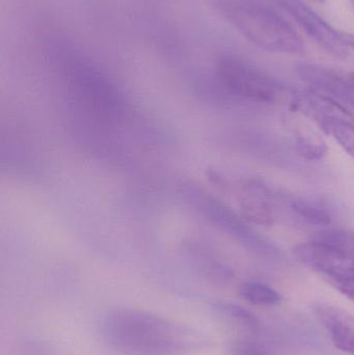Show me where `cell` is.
I'll return each instance as SVG.
<instances>
[{"mask_svg":"<svg viewBox=\"0 0 354 355\" xmlns=\"http://www.w3.org/2000/svg\"><path fill=\"white\" fill-rule=\"evenodd\" d=\"M104 334L112 347L128 355H177L191 342L182 327L131 309L110 312L104 322Z\"/></svg>","mask_w":354,"mask_h":355,"instance_id":"cell-1","label":"cell"},{"mask_svg":"<svg viewBox=\"0 0 354 355\" xmlns=\"http://www.w3.org/2000/svg\"><path fill=\"white\" fill-rule=\"evenodd\" d=\"M293 254L303 264L326 277L334 286H354V254L320 242L299 244Z\"/></svg>","mask_w":354,"mask_h":355,"instance_id":"cell-5","label":"cell"},{"mask_svg":"<svg viewBox=\"0 0 354 355\" xmlns=\"http://www.w3.org/2000/svg\"><path fill=\"white\" fill-rule=\"evenodd\" d=\"M343 295L347 296L349 300L354 302V286L349 285H338L335 286Z\"/></svg>","mask_w":354,"mask_h":355,"instance_id":"cell-17","label":"cell"},{"mask_svg":"<svg viewBox=\"0 0 354 355\" xmlns=\"http://www.w3.org/2000/svg\"><path fill=\"white\" fill-rule=\"evenodd\" d=\"M294 147L303 159L317 162L328 153V148L321 135L310 128H301L295 133Z\"/></svg>","mask_w":354,"mask_h":355,"instance_id":"cell-12","label":"cell"},{"mask_svg":"<svg viewBox=\"0 0 354 355\" xmlns=\"http://www.w3.org/2000/svg\"><path fill=\"white\" fill-rule=\"evenodd\" d=\"M316 316L321 321L334 345L341 352L354 355V316L347 311L328 304L314 306Z\"/></svg>","mask_w":354,"mask_h":355,"instance_id":"cell-10","label":"cell"},{"mask_svg":"<svg viewBox=\"0 0 354 355\" xmlns=\"http://www.w3.org/2000/svg\"><path fill=\"white\" fill-rule=\"evenodd\" d=\"M220 85L235 97L258 103L276 101L284 85L276 77L240 56H222L216 66Z\"/></svg>","mask_w":354,"mask_h":355,"instance_id":"cell-4","label":"cell"},{"mask_svg":"<svg viewBox=\"0 0 354 355\" xmlns=\"http://www.w3.org/2000/svg\"><path fill=\"white\" fill-rule=\"evenodd\" d=\"M318 45L335 58L348 55L343 33H339L303 0H274Z\"/></svg>","mask_w":354,"mask_h":355,"instance_id":"cell-6","label":"cell"},{"mask_svg":"<svg viewBox=\"0 0 354 355\" xmlns=\"http://www.w3.org/2000/svg\"><path fill=\"white\" fill-rule=\"evenodd\" d=\"M222 309L228 316L234 319L236 322L245 327V329H249V331H257L259 327V321H258L257 317L254 316V314H251L247 309L233 304H224Z\"/></svg>","mask_w":354,"mask_h":355,"instance_id":"cell-15","label":"cell"},{"mask_svg":"<svg viewBox=\"0 0 354 355\" xmlns=\"http://www.w3.org/2000/svg\"><path fill=\"white\" fill-rule=\"evenodd\" d=\"M349 77H351V80L354 81V73H353V74L349 75Z\"/></svg>","mask_w":354,"mask_h":355,"instance_id":"cell-20","label":"cell"},{"mask_svg":"<svg viewBox=\"0 0 354 355\" xmlns=\"http://www.w3.org/2000/svg\"><path fill=\"white\" fill-rule=\"evenodd\" d=\"M320 128L354 158V122L328 123Z\"/></svg>","mask_w":354,"mask_h":355,"instance_id":"cell-14","label":"cell"},{"mask_svg":"<svg viewBox=\"0 0 354 355\" xmlns=\"http://www.w3.org/2000/svg\"><path fill=\"white\" fill-rule=\"evenodd\" d=\"M314 1L318 2V3H324V2H326V0H314Z\"/></svg>","mask_w":354,"mask_h":355,"instance_id":"cell-19","label":"cell"},{"mask_svg":"<svg viewBox=\"0 0 354 355\" xmlns=\"http://www.w3.org/2000/svg\"><path fill=\"white\" fill-rule=\"evenodd\" d=\"M290 105L320 127L328 123L354 122V116L344 106L316 89H295L291 93Z\"/></svg>","mask_w":354,"mask_h":355,"instance_id":"cell-8","label":"cell"},{"mask_svg":"<svg viewBox=\"0 0 354 355\" xmlns=\"http://www.w3.org/2000/svg\"><path fill=\"white\" fill-rule=\"evenodd\" d=\"M230 15L241 33L261 49L286 54L303 53L305 49L288 22L258 0H234Z\"/></svg>","mask_w":354,"mask_h":355,"instance_id":"cell-3","label":"cell"},{"mask_svg":"<svg viewBox=\"0 0 354 355\" xmlns=\"http://www.w3.org/2000/svg\"><path fill=\"white\" fill-rule=\"evenodd\" d=\"M243 218L259 225H272L285 211L284 194L270 187L261 179L243 182L240 191Z\"/></svg>","mask_w":354,"mask_h":355,"instance_id":"cell-7","label":"cell"},{"mask_svg":"<svg viewBox=\"0 0 354 355\" xmlns=\"http://www.w3.org/2000/svg\"><path fill=\"white\" fill-rule=\"evenodd\" d=\"M295 71L312 89L354 110V81L351 77L344 78L332 69L314 64H297Z\"/></svg>","mask_w":354,"mask_h":355,"instance_id":"cell-9","label":"cell"},{"mask_svg":"<svg viewBox=\"0 0 354 355\" xmlns=\"http://www.w3.org/2000/svg\"><path fill=\"white\" fill-rule=\"evenodd\" d=\"M343 37H344L346 45L354 49V35H349V33H343Z\"/></svg>","mask_w":354,"mask_h":355,"instance_id":"cell-18","label":"cell"},{"mask_svg":"<svg viewBox=\"0 0 354 355\" xmlns=\"http://www.w3.org/2000/svg\"><path fill=\"white\" fill-rule=\"evenodd\" d=\"M239 294L254 306H276L283 300V296L276 289L260 282H245L239 287Z\"/></svg>","mask_w":354,"mask_h":355,"instance_id":"cell-13","label":"cell"},{"mask_svg":"<svg viewBox=\"0 0 354 355\" xmlns=\"http://www.w3.org/2000/svg\"><path fill=\"white\" fill-rule=\"evenodd\" d=\"M233 355H269L264 348L253 342L242 341L235 345Z\"/></svg>","mask_w":354,"mask_h":355,"instance_id":"cell-16","label":"cell"},{"mask_svg":"<svg viewBox=\"0 0 354 355\" xmlns=\"http://www.w3.org/2000/svg\"><path fill=\"white\" fill-rule=\"evenodd\" d=\"M180 191L187 204L210 225L242 244L247 250L267 259H280L282 250L276 243L251 229L245 218L220 198L193 181H183Z\"/></svg>","mask_w":354,"mask_h":355,"instance_id":"cell-2","label":"cell"},{"mask_svg":"<svg viewBox=\"0 0 354 355\" xmlns=\"http://www.w3.org/2000/svg\"><path fill=\"white\" fill-rule=\"evenodd\" d=\"M285 211L297 221L324 229L332 225L333 213L321 200L307 196L284 194Z\"/></svg>","mask_w":354,"mask_h":355,"instance_id":"cell-11","label":"cell"},{"mask_svg":"<svg viewBox=\"0 0 354 355\" xmlns=\"http://www.w3.org/2000/svg\"><path fill=\"white\" fill-rule=\"evenodd\" d=\"M353 1H354V0H353Z\"/></svg>","mask_w":354,"mask_h":355,"instance_id":"cell-21","label":"cell"}]
</instances>
